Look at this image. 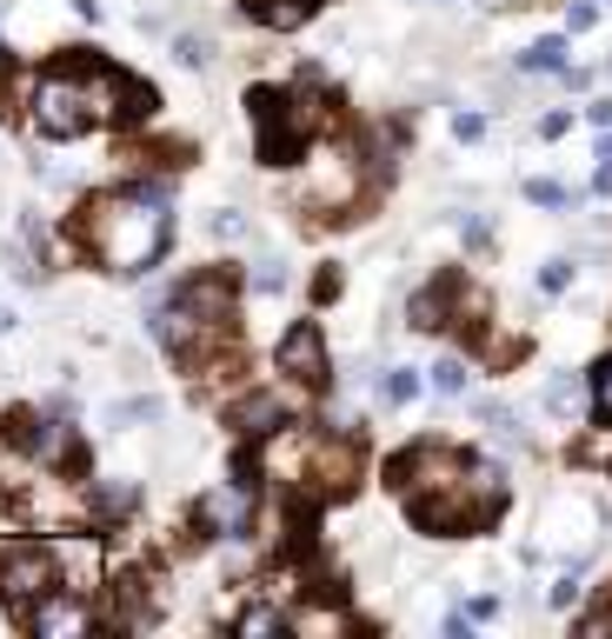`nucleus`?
Listing matches in <instances>:
<instances>
[{
  "instance_id": "obj_18",
  "label": "nucleus",
  "mask_w": 612,
  "mask_h": 639,
  "mask_svg": "<svg viewBox=\"0 0 612 639\" xmlns=\"http://www.w3.org/2000/svg\"><path fill=\"white\" fill-rule=\"evenodd\" d=\"M413 393H420V373H407V367H400V373H387V400H393V407H407Z\"/></svg>"
},
{
  "instance_id": "obj_7",
  "label": "nucleus",
  "mask_w": 612,
  "mask_h": 639,
  "mask_svg": "<svg viewBox=\"0 0 612 639\" xmlns=\"http://www.w3.org/2000/svg\"><path fill=\"white\" fill-rule=\"evenodd\" d=\"M273 360H280V373H287L293 387H307V393H320L327 373H333V367H327V340H320V327H293V333L280 340Z\"/></svg>"
},
{
  "instance_id": "obj_4",
  "label": "nucleus",
  "mask_w": 612,
  "mask_h": 639,
  "mask_svg": "<svg viewBox=\"0 0 612 639\" xmlns=\"http://www.w3.org/2000/svg\"><path fill=\"white\" fill-rule=\"evenodd\" d=\"M60 593V560L47 553V547H13V553H0V600L13 607V620H27L40 600H53Z\"/></svg>"
},
{
  "instance_id": "obj_1",
  "label": "nucleus",
  "mask_w": 612,
  "mask_h": 639,
  "mask_svg": "<svg viewBox=\"0 0 612 639\" xmlns=\"http://www.w3.org/2000/svg\"><path fill=\"white\" fill-rule=\"evenodd\" d=\"M73 233L87 240V253L107 267V273H147L167 247V207L160 193H100L80 207Z\"/></svg>"
},
{
  "instance_id": "obj_2",
  "label": "nucleus",
  "mask_w": 612,
  "mask_h": 639,
  "mask_svg": "<svg viewBox=\"0 0 612 639\" xmlns=\"http://www.w3.org/2000/svg\"><path fill=\"white\" fill-rule=\"evenodd\" d=\"M253 127H260V153L280 167V160H293L320 127H327V100L300 80V87H260L253 100Z\"/></svg>"
},
{
  "instance_id": "obj_5",
  "label": "nucleus",
  "mask_w": 612,
  "mask_h": 639,
  "mask_svg": "<svg viewBox=\"0 0 612 639\" xmlns=\"http://www.w3.org/2000/svg\"><path fill=\"white\" fill-rule=\"evenodd\" d=\"M353 480H360V440L353 433H320L300 493L307 500H340V493H353Z\"/></svg>"
},
{
  "instance_id": "obj_13",
  "label": "nucleus",
  "mask_w": 612,
  "mask_h": 639,
  "mask_svg": "<svg viewBox=\"0 0 612 639\" xmlns=\"http://www.w3.org/2000/svg\"><path fill=\"white\" fill-rule=\"evenodd\" d=\"M247 639H267V633H293V613H273V607H247L240 620H233Z\"/></svg>"
},
{
  "instance_id": "obj_12",
  "label": "nucleus",
  "mask_w": 612,
  "mask_h": 639,
  "mask_svg": "<svg viewBox=\"0 0 612 639\" xmlns=\"http://www.w3.org/2000/svg\"><path fill=\"white\" fill-rule=\"evenodd\" d=\"M520 67H526V73H566V40H560V33L533 40V47L520 53Z\"/></svg>"
},
{
  "instance_id": "obj_23",
  "label": "nucleus",
  "mask_w": 612,
  "mask_h": 639,
  "mask_svg": "<svg viewBox=\"0 0 612 639\" xmlns=\"http://www.w3.org/2000/svg\"><path fill=\"white\" fill-rule=\"evenodd\" d=\"M453 133H460V140H480V133H486V120H480V113H453Z\"/></svg>"
},
{
  "instance_id": "obj_8",
  "label": "nucleus",
  "mask_w": 612,
  "mask_h": 639,
  "mask_svg": "<svg viewBox=\"0 0 612 639\" xmlns=\"http://www.w3.org/2000/svg\"><path fill=\"white\" fill-rule=\"evenodd\" d=\"M13 440H20L40 467H73V453H80L67 420H33V413H20V420H13Z\"/></svg>"
},
{
  "instance_id": "obj_11",
  "label": "nucleus",
  "mask_w": 612,
  "mask_h": 639,
  "mask_svg": "<svg viewBox=\"0 0 612 639\" xmlns=\"http://www.w3.org/2000/svg\"><path fill=\"white\" fill-rule=\"evenodd\" d=\"M453 293H460V280H453V273H447V280H433L427 293H413V327H420V333H433V327L447 320V307H453Z\"/></svg>"
},
{
  "instance_id": "obj_22",
  "label": "nucleus",
  "mask_w": 612,
  "mask_h": 639,
  "mask_svg": "<svg viewBox=\"0 0 612 639\" xmlns=\"http://www.w3.org/2000/svg\"><path fill=\"white\" fill-rule=\"evenodd\" d=\"M593 20H600V7H593V0H580V7H573V13H566V27H573V33H586V27H593Z\"/></svg>"
},
{
  "instance_id": "obj_28",
  "label": "nucleus",
  "mask_w": 612,
  "mask_h": 639,
  "mask_svg": "<svg viewBox=\"0 0 612 639\" xmlns=\"http://www.w3.org/2000/svg\"><path fill=\"white\" fill-rule=\"evenodd\" d=\"M600 160H612V133H606V140H600Z\"/></svg>"
},
{
  "instance_id": "obj_16",
  "label": "nucleus",
  "mask_w": 612,
  "mask_h": 639,
  "mask_svg": "<svg viewBox=\"0 0 612 639\" xmlns=\"http://www.w3.org/2000/svg\"><path fill=\"white\" fill-rule=\"evenodd\" d=\"M593 407H600V413L612 420V353L600 360V367H593Z\"/></svg>"
},
{
  "instance_id": "obj_26",
  "label": "nucleus",
  "mask_w": 612,
  "mask_h": 639,
  "mask_svg": "<svg viewBox=\"0 0 612 639\" xmlns=\"http://www.w3.org/2000/svg\"><path fill=\"white\" fill-rule=\"evenodd\" d=\"M593 193H612V160L600 167V173H593Z\"/></svg>"
},
{
  "instance_id": "obj_21",
  "label": "nucleus",
  "mask_w": 612,
  "mask_h": 639,
  "mask_svg": "<svg viewBox=\"0 0 612 639\" xmlns=\"http://www.w3.org/2000/svg\"><path fill=\"white\" fill-rule=\"evenodd\" d=\"M566 280H573V260H546V273H540V287H546V293H560Z\"/></svg>"
},
{
  "instance_id": "obj_6",
  "label": "nucleus",
  "mask_w": 612,
  "mask_h": 639,
  "mask_svg": "<svg viewBox=\"0 0 612 639\" xmlns=\"http://www.w3.org/2000/svg\"><path fill=\"white\" fill-rule=\"evenodd\" d=\"M193 527H200V540H240V533H253V487H220V493H207L200 507H193Z\"/></svg>"
},
{
  "instance_id": "obj_27",
  "label": "nucleus",
  "mask_w": 612,
  "mask_h": 639,
  "mask_svg": "<svg viewBox=\"0 0 612 639\" xmlns=\"http://www.w3.org/2000/svg\"><path fill=\"white\" fill-rule=\"evenodd\" d=\"M480 7H486V13H500V7H526V0H480Z\"/></svg>"
},
{
  "instance_id": "obj_10",
  "label": "nucleus",
  "mask_w": 612,
  "mask_h": 639,
  "mask_svg": "<svg viewBox=\"0 0 612 639\" xmlns=\"http://www.w3.org/2000/svg\"><path fill=\"white\" fill-rule=\"evenodd\" d=\"M87 620H93V607H80V600H60V593H53V600H40L20 627H27V633H73V627H87Z\"/></svg>"
},
{
  "instance_id": "obj_14",
  "label": "nucleus",
  "mask_w": 612,
  "mask_h": 639,
  "mask_svg": "<svg viewBox=\"0 0 612 639\" xmlns=\"http://www.w3.org/2000/svg\"><path fill=\"white\" fill-rule=\"evenodd\" d=\"M253 13H260L267 27H300L313 7H307V0H267V7H253Z\"/></svg>"
},
{
  "instance_id": "obj_3",
  "label": "nucleus",
  "mask_w": 612,
  "mask_h": 639,
  "mask_svg": "<svg viewBox=\"0 0 612 639\" xmlns=\"http://www.w3.org/2000/svg\"><path fill=\"white\" fill-rule=\"evenodd\" d=\"M33 127H40L47 140H73V133L100 127V120H93V100H87V80H80V60L47 67V73L33 80Z\"/></svg>"
},
{
  "instance_id": "obj_15",
  "label": "nucleus",
  "mask_w": 612,
  "mask_h": 639,
  "mask_svg": "<svg viewBox=\"0 0 612 639\" xmlns=\"http://www.w3.org/2000/svg\"><path fill=\"white\" fill-rule=\"evenodd\" d=\"M433 387L440 393H466V360H440L433 367Z\"/></svg>"
},
{
  "instance_id": "obj_9",
  "label": "nucleus",
  "mask_w": 612,
  "mask_h": 639,
  "mask_svg": "<svg viewBox=\"0 0 612 639\" xmlns=\"http://www.w3.org/2000/svg\"><path fill=\"white\" fill-rule=\"evenodd\" d=\"M287 420H293V407H287L280 393H247V400H240V413H233V427H240L247 440H273Z\"/></svg>"
},
{
  "instance_id": "obj_24",
  "label": "nucleus",
  "mask_w": 612,
  "mask_h": 639,
  "mask_svg": "<svg viewBox=\"0 0 612 639\" xmlns=\"http://www.w3.org/2000/svg\"><path fill=\"white\" fill-rule=\"evenodd\" d=\"M546 600H553V607H573V600H580V580H560V587H553Z\"/></svg>"
},
{
  "instance_id": "obj_17",
  "label": "nucleus",
  "mask_w": 612,
  "mask_h": 639,
  "mask_svg": "<svg viewBox=\"0 0 612 639\" xmlns=\"http://www.w3.org/2000/svg\"><path fill=\"white\" fill-rule=\"evenodd\" d=\"M173 53H180L187 67H207V60H213V40H200V33H180V47H173Z\"/></svg>"
},
{
  "instance_id": "obj_19",
  "label": "nucleus",
  "mask_w": 612,
  "mask_h": 639,
  "mask_svg": "<svg viewBox=\"0 0 612 639\" xmlns=\"http://www.w3.org/2000/svg\"><path fill=\"white\" fill-rule=\"evenodd\" d=\"M546 407H553V413H573V407H580V387H573V380H553Z\"/></svg>"
},
{
  "instance_id": "obj_25",
  "label": "nucleus",
  "mask_w": 612,
  "mask_h": 639,
  "mask_svg": "<svg viewBox=\"0 0 612 639\" xmlns=\"http://www.w3.org/2000/svg\"><path fill=\"white\" fill-rule=\"evenodd\" d=\"M586 120H593V127H612V100H593V107H586Z\"/></svg>"
},
{
  "instance_id": "obj_20",
  "label": "nucleus",
  "mask_w": 612,
  "mask_h": 639,
  "mask_svg": "<svg viewBox=\"0 0 612 639\" xmlns=\"http://www.w3.org/2000/svg\"><path fill=\"white\" fill-rule=\"evenodd\" d=\"M526 200H540V207H566V187H553V180H533V187H526Z\"/></svg>"
}]
</instances>
